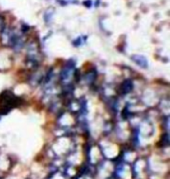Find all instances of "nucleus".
<instances>
[{
    "instance_id": "obj_1",
    "label": "nucleus",
    "mask_w": 170,
    "mask_h": 179,
    "mask_svg": "<svg viewBox=\"0 0 170 179\" xmlns=\"http://www.w3.org/2000/svg\"><path fill=\"white\" fill-rule=\"evenodd\" d=\"M132 60L142 68H147V61L142 56H132Z\"/></svg>"
},
{
    "instance_id": "obj_2",
    "label": "nucleus",
    "mask_w": 170,
    "mask_h": 179,
    "mask_svg": "<svg viewBox=\"0 0 170 179\" xmlns=\"http://www.w3.org/2000/svg\"><path fill=\"white\" fill-rule=\"evenodd\" d=\"M122 93H123V94H126V93H128V92H131V89H132V83H131V81L124 82V83L122 84Z\"/></svg>"
},
{
    "instance_id": "obj_3",
    "label": "nucleus",
    "mask_w": 170,
    "mask_h": 179,
    "mask_svg": "<svg viewBox=\"0 0 170 179\" xmlns=\"http://www.w3.org/2000/svg\"><path fill=\"white\" fill-rule=\"evenodd\" d=\"M84 4L86 5L87 7H91V6H92V2H91V1H89V0H88V1H85Z\"/></svg>"
},
{
    "instance_id": "obj_4",
    "label": "nucleus",
    "mask_w": 170,
    "mask_h": 179,
    "mask_svg": "<svg viewBox=\"0 0 170 179\" xmlns=\"http://www.w3.org/2000/svg\"><path fill=\"white\" fill-rule=\"evenodd\" d=\"M3 29V19L0 17V30Z\"/></svg>"
}]
</instances>
